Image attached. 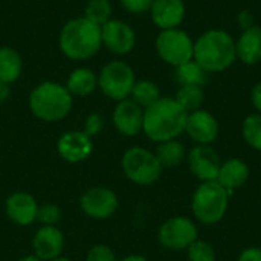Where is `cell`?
<instances>
[{"label":"cell","instance_id":"obj_1","mask_svg":"<svg viewBox=\"0 0 261 261\" xmlns=\"http://www.w3.org/2000/svg\"><path fill=\"white\" fill-rule=\"evenodd\" d=\"M188 113L177 104L174 98H159L153 106L144 110L142 132L153 142H165L177 139L185 133Z\"/></svg>","mask_w":261,"mask_h":261},{"label":"cell","instance_id":"obj_2","mask_svg":"<svg viewBox=\"0 0 261 261\" xmlns=\"http://www.w3.org/2000/svg\"><path fill=\"white\" fill-rule=\"evenodd\" d=\"M206 73L229 69L237 61L236 40L223 29H210L194 41V57Z\"/></svg>","mask_w":261,"mask_h":261},{"label":"cell","instance_id":"obj_3","mask_svg":"<svg viewBox=\"0 0 261 261\" xmlns=\"http://www.w3.org/2000/svg\"><path fill=\"white\" fill-rule=\"evenodd\" d=\"M101 44V26L86 17L67 21L60 34V47L63 54L72 60H87L93 57Z\"/></svg>","mask_w":261,"mask_h":261},{"label":"cell","instance_id":"obj_4","mask_svg":"<svg viewBox=\"0 0 261 261\" xmlns=\"http://www.w3.org/2000/svg\"><path fill=\"white\" fill-rule=\"evenodd\" d=\"M31 112L41 121L55 122L67 116L72 109V95L58 83L46 81L29 95Z\"/></svg>","mask_w":261,"mask_h":261},{"label":"cell","instance_id":"obj_5","mask_svg":"<svg viewBox=\"0 0 261 261\" xmlns=\"http://www.w3.org/2000/svg\"><path fill=\"white\" fill-rule=\"evenodd\" d=\"M229 194L217 180L200 182L191 199V211L202 225H217L226 216Z\"/></svg>","mask_w":261,"mask_h":261},{"label":"cell","instance_id":"obj_6","mask_svg":"<svg viewBox=\"0 0 261 261\" xmlns=\"http://www.w3.org/2000/svg\"><path fill=\"white\" fill-rule=\"evenodd\" d=\"M121 167L128 180L142 187L158 182L164 171L156 154L144 147L128 148L121 159Z\"/></svg>","mask_w":261,"mask_h":261},{"label":"cell","instance_id":"obj_7","mask_svg":"<svg viewBox=\"0 0 261 261\" xmlns=\"http://www.w3.org/2000/svg\"><path fill=\"white\" fill-rule=\"evenodd\" d=\"M158 55L170 66H180L194 57V41L180 28L164 29L156 38Z\"/></svg>","mask_w":261,"mask_h":261},{"label":"cell","instance_id":"obj_8","mask_svg":"<svg viewBox=\"0 0 261 261\" xmlns=\"http://www.w3.org/2000/svg\"><path fill=\"white\" fill-rule=\"evenodd\" d=\"M135 83V72L124 61H112L106 64L98 78V86L102 93L115 101L127 99Z\"/></svg>","mask_w":261,"mask_h":261},{"label":"cell","instance_id":"obj_9","mask_svg":"<svg viewBox=\"0 0 261 261\" xmlns=\"http://www.w3.org/2000/svg\"><path fill=\"white\" fill-rule=\"evenodd\" d=\"M199 239L197 225L184 216L165 220L158 232V240L162 248L170 251H187Z\"/></svg>","mask_w":261,"mask_h":261},{"label":"cell","instance_id":"obj_10","mask_svg":"<svg viewBox=\"0 0 261 261\" xmlns=\"http://www.w3.org/2000/svg\"><path fill=\"white\" fill-rule=\"evenodd\" d=\"M118 206H119L118 196L112 190L104 187H93L87 190L80 199L81 211L86 216L98 220L112 217L116 213Z\"/></svg>","mask_w":261,"mask_h":261},{"label":"cell","instance_id":"obj_11","mask_svg":"<svg viewBox=\"0 0 261 261\" xmlns=\"http://www.w3.org/2000/svg\"><path fill=\"white\" fill-rule=\"evenodd\" d=\"M190 171L200 182L217 180L222 161L211 145H196L187 153Z\"/></svg>","mask_w":261,"mask_h":261},{"label":"cell","instance_id":"obj_12","mask_svg":"<svg viewBox=\"0 0 261 261\" xmlns=\"http://www.w3.org/2000/svg\"><path fill=\"white\" fill-rule=\"evenodd\" d=\"M185 133L196 145H211L219 136V122L211 112L199 109L188 113Z\"/></svg>","mask_w":261,"mask_h":261},{"label":"cell","instance_id":"obj_13","mask_svg":"<svg viewBox=\"0 0 261 261\" xmlns=\"http://www.w3.org/2000/svg\"><path fill=\"white\" fill-rule=\"evenodd\" d=\"M101 38L109 50L118 55L128 54L136 44L135 31L121 20H109L101 26Z\"/></svg>","mask_w":261,"mask_h":261},{"label":"cell","instance_id":"obj_14","mask_svg":"<svg viewBox=\"0 0 261 261\" xmlns=\"http://www.w3.org/2000/svg\"><path fill=\"white\" fill-rule=\"evenodd\" d=\"M58 154L70 164H78L86 161L93 150V144L90 136L84 132H67L60 136L57 142Z\"/></svg>","mask_w":261,"mask_h":261},{"label":"cell","instance_id":"obj_15","mask_svg":"<svg viewBox=\"0 0 261 261\" xmlns=\"http://www.w3.org/2000/svg\"><path fill=\"white\" fill-rule=\"evenodd\" d=\"M113 124L124 136H135L144 125V109L132 99H122L113 110Z\"/></svg>","mask_w":261,"mask_h":261},{"label":"cell","instance_id":"obj_16","mask_svg":"<svg viewBox=\"0 0 261 261\" xmlns=\"http://www.w3.org/2000/svg\"><path fill=\"white\" fill-rule=\"evenodd\" d=\"M63 248L64 236L57 226H41L32 239L34 255L43 261H50L60 257Z\"/></svg>","mask_w":261,"mask_h":261},{"label":"cell","instance_id":"obj_17","mask_svg":"<svg viewBox=\"0 0 261 261\" xmlns=\"http://www.w3.org/2000/svg\"><path fill=\"white\" fill-rule=\"evenodd\" d=\"M5 210H6V216L9 217V220H12L14 223L20 226H28L37 220L38 205H37V200L31 194L18 191V193L11 194L6 199Z\"/></svg>","mask_w":261,"mask_h":261},{"label":"cell","instance_id":"obj_18","mask_svg":"<svg viewBox=\"0 0 261 261\" xmlns=\"http://www.w3.org/2000/svg\"><path fill=\"white\" fill-rule=\"evenodd\" d=\"M150 14L153 23L162 31L174 29L185 18V3L184 0H153Z\"/></svg>","mask_w":261,"mask_h":261},{"label":"cell","instance_id":"obj_19","mask_svg":"<svg viewBox=\"0 0 261 261\" xmlns=\"http://www.w3.org/2000/svg\"><path fill=\"white\" fill-rule=\"evenodd\" d=\"M249 173H251L249 167L245 161H242L239 158H231V159L222 162L219 176H217V182L223 188H226V191L231 197L236 190L242 188L248 182Z\"/></svg>","mask_w":261,"mask_h":261},{"label":"cell","instance_id":"obj_20","mask_svg":"<svg viewBox=\"0 0 261 261\" xmlns=\"http://www.w3.org/2000/svg\"><path fill=\"white\" fill-rule=\"evenodd\" d=\"M237 60L243 64L254 66L261 61V26L254 24L249 29L242 31V35L236 40Z\"/></svg>","mask_w":261,"mask_h":261},{"label":"cell","instance_id":"obj_21","mask_svg":"<svg viewBox=\"0 0 261 261\" xmlns=\"http://www.w3.org/2000/svg\"><path fill=\"white\" fill-rule=\"evenodd\" d=\"M154 154H156L159 164L162 165V168H174L187 159V150H185L184 144L179 142L177 139H171V141L158 144Z\"/></svg>","mask_w":261,"mask_h":261},{"label":"cell","instance_id":"obj_22","mask_svg":"<svg viewBox=\"0 0 261 261\" xmlns=\"http://www.w3.org/2000/svg\"><path fill=\"white\" fill-rule=\"evenodd\" d=\"M98 86V78L90 69H76L67 78L66 89L70 95L76 96H87L90 95Z\"/></svg>","mask_w":261,"mask_h":261},{"label":"cell","instance_id":"obj_23","mask_svg":"<svg viewBox=\"0 0 261 261\" xmlns=\"http://www.w3.org/2000/svg\"><path fill=\"white\" fill-rule=\"evenodd\" d=\"M21 72V58L11 47H0V81L11 84Z\"/></svg>","mask_w":261,"mask_h":261},{"label":"cell","instance_id":"obj_24","mask_svg":"<svg viewBox=\"0 0 261 261\" xmlns=\"http://www.w3.org/2000/svg\"><path fill=\"white\" fill-rule=\"evenodd\" d=\"M176 80L180 86L203 87L208 80V73L202 69V66L196 60H190L176 67Z\"/></svg>","mask_w":261,"mask_h":261},{"label":"cell","instance_id":"obj_25","mask_svg":"<svg viewBox=\"0 0 261 261\" xmlns=\"http://www.w3.org/2000/svg\"><path fill=\"white\" fill-rule=\"evenodd\" d=\"M130 96H132L133 102H136L139 107H142L145 110L147 107L153 106L161 98V92H159V87L153 81L141 80V81L135 83Z\"/></svg>","mask_w":261,"mask_h":261},{"label":"cell","instance_id":"obj_26","mask_svg":"<svg viewBox=\"0 0 261 261\" xmlns=\"http://www.w3.org/2000/svg\"><path fill=\"white\" fill-rule=\"evenodd\" d=\"M174 99L187 113L196 112V110L202 109V104L205 99L203 87H200V86H180L179 90L176 92Z\"/></svg>","mask_w":261,"mask_h":261},{"label":"cell","instance_id":"obj_27","mask_svg":"<svg viewBox=\"0 0 261 261\" xmlns=\"http://www.w3.org/2000/svg\"><path fill=\"white\" fill-rule=\"evenodd\" d=\"M242 135L251 148L261 151V113H252L245 118L242 124Z\"/></svg>","mask_w":261,"mask_h":261},{"label":"cell","instance_id":"obj_28","mask_svg":"<svg viewBox=\"0 0 261 261\" xmlns=\"http://www.w3.org/2000/svg\"><path fill=\"white\" fill-rule=\"evenodd\" d=\"M110 15H112V5L109 0H90L84 11V17L98 26L107 23L110 20Z\"/></svg>","mask_w":261,"mask_h":261},{"label":"cell","instance_id":"obj_29","mask_svg":"<svg viewBox=\"0 0 261 261\" xmlns=\"http://www.w3.org/2000/svg\"><path fill=\"white\" fill-rule=\"evenodd\" d=\"M188 260L190 261H216V249L211 243L197 239L188 249Z\"/></svg>","mask_w":261,"mask_h":261},{"label":"cell","instance_id":"obj_30","mask_svg":"<svg viewBox=\"0 0 261 261\" xmlns=\"http://www.w3.org/2000/svg\"><path fill=\"white\" fill-rule=\"evenodd\" d=\"M37 220L43 226H55L61 220V210L57 205L52 203H44L38 206L37 211Z\"/></svg>","mask_w":261,"mask_h":261},{"label":"cell","instance_id":"obj_31","mask_svg":"<svg viewBox=\"0 0 261 261\" xmlns=\"http://www.w3.org/2000/svg\"><path fill=\"white\" fill-rule=\"evenodd\" d=\"M86 261H118V260H116L115 252H113L109 246H106V245H95V246L89 251Z\"/></svg>","mask_w":261,"mask_h":261},{"label":"cell","instance_id":"obj_32","mask_svg":"<svg viewBox=\"0 0 261 261\" xmlns=\"http://www.w3.org/2000/svg\"><path fill=\"white\" fill-rule=\"evenodd\" d=\"M104 128V118L99 113H92L84 121V133L87 136H95Z\"/></svg>","mask_w":261,"mask_h":261},{"label":"cell","instance_id":"obj_33","mask_svg":"<svg viewBox=\"0 0 261 261\" xmlns=\"http://www.w3.org/2000/svg\"><path fill=\"white\" fill-rule=\"evenodd\" d=\"M121 3L132 14H144L150 11L153 0H121Z\"/></svg>","mask_w":261,"mask_h":261},{"label":"cell","instance_id":"obj_34","mask_svg":"<svg viewBox=\"0 0 261 261\" xmlns=\"http://www.w3.org/2000/svg\"><path fill=\"white\" fill-rule=\"evenodd\" d=\"M237 261H261V248H257V246L245 248L239 254Z\"/></svg>","mask_w":261,"mask_h":261},{"label":"cell","instance_id":"obj_35","mask_svg":"<svg viewBox=\"0 0 261 261\" xmlns=\"http://www.w3.org/2000/svg\"><path fill=\"white\" fill-rule=\"evenodd\" d=\"M237 23L242 28V31H245V29H249V28H252L255 24V18L248 9H242L237 14Z\"/></svg>","mask_w":261,"mask_h":261},{"label":"cell","instance_id":"obj_36","mask_svg":"<svg viewBox=\"0 0 261 261\" xmlns=\"http://www.w3.org/2000/svg\"><path fill=\"white\" fill-rule=\"evenodd\" d=\"M251 102L255 107L257 113H261V81L254 84V87L251 89Z\"/></svg>","mask_w":261,"mask_h":261},{"label":"cell","instance_id":"obj_37","mask_svg":"<svg viewBox=\"0 0 261 261\" xmlns=\"http://www.w3.org/2000/svg\"><path fill=\"white\" fill-rule=\"evenodd\" d=\"M9 96H11V87H9V84L0 81V104L5 102Z\"/></svg>","mask_w":261,"mask_h":261},{"label":"cell","instance_id":"obj_38","mask_svg":"<svg viewBox=\"0 0 261 261\" xmlns=\"http://www.w3.org/2000/svg\"><path fill=\"white\" fill-rule=\"evenodd\" d=\"M121 261H148L145 257H142V255H128V257H125V258H122Z\"/></svg>","mask_w":261,"mask_h":261},{"label":"cell","instance_id":"obj_39","mask_svg":"<svg viewBox=\"0 0 261 261\" xmlns=\"http://www.w3.org/2000/svg\"><path fill=\"white\" fill-rule=\"evenodd\" d=\"M18 261H43V260H40V258H38V257H35V255H28V257L20 258Z\"/></svg>","mask_w":261,"mask_h":261},{"label":"cell","instance_id":"obj_40","mask_svg":"<svg viewBox=\"0 0 261 261\" xmlns=\"http://www.w3.org/2000/svg\"><path fill=\"white\" fill-rule=\"evenodd\" d=\"M50 261H70V260H69V258H66V257H61V255H60V257H57V258H54V260H50Z\"/></svg>","mask_w":261,"mask_h":261},{"label":"cell","instance_id":"obj_41","mask_svg":"<svg viewBox=\"0 0 261 261\" xmlns=\"http://www.w3.org/2000/svg\"><path fill=\"white\" fill-rule=\"evenodd\" d=\"M260 188H261V185H260Z\"/></svg>","mask_w":261,"mask_h":261}]
</instances>
